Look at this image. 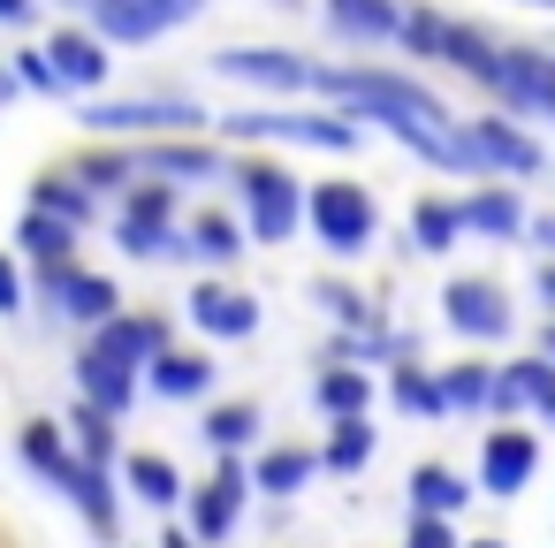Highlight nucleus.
Wrapping results in <instances>:
<instances>
[{"instance_id": "nucleus-49", "label": "nucleus", "mask_w": 555, "mask_h": 548, "mask_svg": "<svg viewBox=\"0 0 555 548\" xmlns=\"http://www.w3.org/2000/svg\"><path fill=\"white\" fill-rule=\"evenodd\" d=\"M153 548H206V540H198L191 525H160V540H153Z\"/></svg>"}, {"instance_id": "nucleus-8", "label": "nucleus", "mask_w": 555, "mask_h": 548, "mask_svg": "<svg viewBox=\"0 0 555 548\" xmlns=\"http://www.w3.org/2000/svg\"><path fill=\"white\" fill-rule=\"evenodd\" d=\"M39 297H47V313H54V320L92 328V335L122 313V290H115L107 275H92V267H39Z\"/></svg>"}, {"instance_id": "nucleus-40", "label": "nucleus", "mask_w": 555, "mask_h": 548, "mask_svg": "<svg viewBox=\"0 0 555 548\" xmlns=\"http://www.w3.org/2000/svg\"><path fill=\"white\" fill-rule=\"evenodd\" d=\"M191 259H198V267H236V259H244V229H236L229 214H198V221H191Z\"/></svg>"}, {"instance_id": "nucleus-17", "label": "nucleus", "mask_w": 555, "mask_h": 548, "mask_svg": "<svg viewBox=\"0 0 555 548\" xmlns=\"http://www.w3.org/2000/svg\"><path fill=\"white\" fill-rule=\"evenodd\" d=\"M456 214H464V237H479V244H517L532 229V214L517 206L509 183H479L472 199H456Z\"/></svg>"}, {"instance_id": "nucleus-15", "label": "nucleus", "mask_w": 555, "mask_h": 548, "mask_svg": "<svg viewBox=\"0 0 555 548\" xmlns=\"http://www.w3.org/2000/svg\"><path fill=\"white\" fill-rule=\"evenodd\" d=\"M138 381H145V366H130V358H115L107 343H85L77 351V396L85 404H100V411H130V396H138Z\"/></svg>"}, {"instance_id": "nucleus-43", "label": "nucleus", "mask_w": 555, "mask_h": 548, "mask_svg": "<svg viewBox=\"0 0 555 548\" xmlns=\"http://www.w3.org/2000/svg\"><path fill=\"white\" fill-rule=\"evenodd\" d=\"M403 548H464V540H456V518H411Z\"/></svg>"}, {"instance_id": "nucleus-2", "label": "nucleus", "mask_w": 555, "mask_h": 548, "mask_svg": "<svg viewBox=\"0 0 555 548\" xmlns=\"http://www.w3.org/2000/svg\"><path fill=\"white\" fill-rule=\"evenodd\" d=\"M312 85L327 100H343L350 115H373V123H434V130H456V115L426 85H411L396 69H312Z\"/></svg>"}, {"instance_id": "nucleus-5", "label": "nucleus", "mask_w": 555, "mask_h": 548, "mask_svg": "<svg viewBox=\"0 0 555 548\" xmlns=\"http://www.w3.org/2000/svg\"><path fill=\"white\" fill-rule=\"evenodd\" d=\"M92 138H183V130H198L206 115H198V100H183V92H153V100H92L85 115H77Z\"/></svg>"}, {"instance_id": "nucleus-27", "label": "nucleus", "mask_w": 555, "mask_h": 548, "mask_svg": "<svg viewBox=\"0 0 555 548\" xmlns=\"http://www.w3.org/2000/svg\"><path fill=\"white\" fill-rule=\"evenodd\" d=\"M145 381H153L160 404H198V396L214 388V358H206V351H168Z\"/></svg>"}, {"instance_id": "nucleus-3", "label": "nucleus", "mask_w": 555, "mask_h": 548, "mask_svg": "<svg viewBox=\"0 0 555 548\" xmlns=\"http://www.w3.org/2000/svg\"><path fill=\"white\" fill-rule=\"evenodd\" d=\"M305 221H312L320 252H335V259H358V252H373V237H380V206H373L365 183H312Z\"/></svg>"}, {"instance_id": "nucleus-42", "label": "nucleus", "mask_w": 555, "mask_h": 548, "mask_svg": "<svg viewBox=\"0 0 555 548\" xmlns=\"http://www.w3.org/2000/svg\"><path fill=\"white\" fill-rule=\"evenodd\" d=\"M122 221H176V183H138L130 199H122Z\"/></svg>"}, {"instance_id": "nucleus-51", "label": "nucleus", "mask_w": 555, "mask_h": 548, "mask_svg": "<svg viewBox=\"0 0 555 548\" xmlns=\"http://www.w3.org/2000/svg\"><path fill=\"white\" fill-rule=\"evenodd\" d=\"M540 358H555V320H547V328H540Z\"/></svg>"}, {"instance_id": "nucleus-53", "label": "nucleus", "mask_w": 555, "mask_h": 548, "mask_svg": "<svg viewBox=\"0 0 555 548\" xmlns=\"http://www.w3.org/2000/svg\"><path fill=\"white\" fill-rule=\"evenodd\" d=\"M532 9H555V0H532Z\"/></svg>"}, {"instance_id": "nucleus-26", "label": "nucleus", "mask_w": 555, "mask_h": 548, "mask_svg": "<svg viewBox=\"0 0 555 548\" xmlns=\"http://www.w3.org/2000/svg\"><path fill=\"white\" fill-rule=\"evenodd\" d=\"M31 214H54V221H69V229H92V214H100V199L69 176V168H47L39 183H31Z\"/></svg>"}, {"instance_id": "nucleus-29", "label": "nucleus", "mask_w": 555, "mask_h": 548, "mask_svg": "<svg viewBox=\"0 0 555 548\" xmlns=\"http://www.w3.org/2000/svg\"><path fill=\"white\" fill-rule=\"evenodd\" d=\"M198 442H206L214 457H236V449H251V442H259V404H251V396H236V404H214V411L198 419Z\"/></svg>"}, {"instance_id": "nucleus-1", "label": "nucleus", "mask_w": 555, "mask_h": 548, "mask_svg": "<svg viewBox=\"0 0 555 548\" xmlns=\"http://www.w3.org/2000/svg\"><path fill=\"white\" fill-rule=\"evenodd\" d=\"M16 457H24L47 487H62V495L77 502V518H85L100 540H122L115 487H107V472H100V464H85V457H77V442H69V426H62V419H24V426H16Z\"/></svg>"}, {"instance_id": "nucleus-23", "label": "nucleus", "mask_w": 555, "mask_h": 548, "mask_svg": "<svg viewBox=\"0 0 555 548\" xmlns=\"http://www.w3.org/2000/svg\"><path fill=\"white\" fill-rule=\"evenodd\" d=\"M85 16H92L85 31H100L107 47H145V39H160V31H168L153 0H92Z\"/></svg>"}, {"instance_id": "nucleus-39", "label": "nucleus", "mask_w": 555, "mask_h": 548, "mask_svg": "<svg viewBox=\"0 0 555 548\" xmlns=\"http://www.w3.org/2000/svg\"><path fill=\"white\" fill-rule=\"evenodd\" d=\"M312 297H320V313H327L343 335H373V328H380V305H373L365 290H350V282H312Z\"/></svg>"}, {"instance_id": "nucleus-38", "label": "nucleus", "mask_w": 555, "mask_h": 548, "mask_svg": "<svg viewBox=\"0 0 555 548\" xmlns=\"http://www.w3.org/2000/svg\"><path fill=\"white\" fill-rule=\"evenodd\" d=\"M69 176H77L92 199H107V191H122V183L138 176V153H122V145H92V153L69 161Z\"/></svg>"}, {"instance_id": "nucleus-7", "label": "nucleus", "mask_w": 555, "mask_h": 548, "mask_svg": "<svg viewBox=\"0 0 555 548\" xmlns=\"http://www.w3.org/2000/svg\"><path fill=\"white\" fill-rule=\"evenodd\" d=\"M441 320H449V335H464V343H509L517 305H509L502 282H487V275H456V282L441 290Z\"/></svg>"}, {"instance_id": "nucleus-44", "label": "nucleus", "mask_w": 555, "mask_h": 548, "mask_svg": "<svg viewBox=\"0 0 555 548\" xmlns=\"http://www.w3.org/2000/svg\"><path fill=\"white\" fill-rule=\"evenodd\" d=\"M9 62H16V85H31V92H69L62 69H54L47 54H9Z\"/></svg>"}, {"instance_id": "nucleus-31", "label": "nucleus", "mask_w": 555, "mask_h": 548, "mask_svg": "<svg viewBox=\"0 0 555 548\" xmlns=\"http://www.w3.org/2000/svg\"><path fill=\"white\" fill-rule=\"evenodd\" d=\"M115 244L130 259H191V229H176V221H122L115 214Z\"/></svg>"}, {"instance_id": "nucleus-21", "label": "nucleus", "mask_w": 555, "mask_h": 548, "mask_svg": "<svg viewBox=\"0 0 555 548\" xmlns=\"http://www.w3.org/2000/svg\"><path fill=\"white\" fill-rule=\"evenodd\" d=\"M312 472H327V464H320V449H305V442H274V449H259V457H251V487H259V495H274V502H289Z\"/></svg>"}, {"instance_id": "nucleus-10", "label": "nucleus", "mask_w": 555, "mask_h": 548, "mask_svg": "<svg viewBox=\"0 0 555 548\" xmlns=\"http://www.w3.org/2000/svg\"><path fill=\"white\" fill-rule=\"evenodd\" d=\"M464 145H472V168L479 176H540L547 168V153H540V138L532 130H517L509 115H479V123H464Z\"/></svg>"}, {"instance_id": "nucleus-35", "label": "nucleus", "mask_w": 555, "mask_h": 548, "mask_svg": "<svg viewBox=\"0 0 555 548\" xmlns=\"http://www.w3.org/2000/svg\"><path fill=\"white\" fill-rule=\"evenodd\" d=\"M456 237H464V214H456L449 199H418V206H411V252L441 259V252H456Z\"/></svg>"}, {"instance_id": "nucleus-30", "label": "nucleus", "mask_w": 555, "mask_h": 548, "mask_svg": "<svg viewBox=\"0 0 555 548\" xmlns=\"http://www.w3.org/2000/svg\"><path fill=\"white\" fill-rule=\"evenodd\" d=\"M388 396H396V411H411V419H449L441 373H434V366H418V358H403V366L388 373Z\"/></svg>"}, {"instance_id": "nucleus-52", "label": "nucleus", "mask_w": 555, "mask_h": 548, "mask_svg": "<svg viewBox=\"0 0 555 548\" xmlns=\"http://www.w3.org/2000/svg\"><path fill=\"white\" fill-rule=\"evenodd\" d=\"M464 548H509V540H464Z\"/></svg>"}, {"instance_id": "nucleus-4", "label": "nucleus", "mask_w": 555, "mask_h": 548, "mask_svg": "<svg viewBox=\"0 0 555 548\" xmlns=\"http://www.w3.org/2000/svg\"><path fill=\"white\" fill-rule=\"evenodd\" d=\"M236 191H244V214H251V237H259V244H289V237L305 229L312 191H305L289 168L251 161V168H236Z\"/></svg>"}, {"instance_id": "nucleus-47", "label": "nucleus", "mask_w": 555, "mask_h": 548, "mask_svg": "<svg viewBox=\"0 0 555 548\" xmlns=\"http://www.w3.org/2000/svg\"><path fill=\"white\" fill-rule=\"evenodd\" d=\"M153 9H160V24H168V31H176V24H191V16H198V9H206V0H153Z\"/></svg>"}, {"instance_id": "nucleus-9", "label": "nucleus", "mask_w": 555, "mask_h": 548, "mask_svg": "<svg viewBox=\"0 0 555 548\" xmlns=\"http://www.w3.org/2000/svg\"><path fill=\"white\" fill-rule=\"evenodd\" d=\"M244 502H251V464L221 457V464H214V480H198V487H191V533H198L206 548H229V533L244 525Z\"/></svg>"}, {"instance_id": "nucleus-28", "label": "nucleus", "mask_w": 555, "mask_h": 548, "mask_svg": "<svg viewBox=\"0 0 555 548\" xmlns=\"http://www.w3.org/2000/svg\"><path fill=\"white\" fill-rule=\"evenodd\" d=\"M16 252H24L31 267H77V229L54 221V214H24V221H16Z\"/></svg>"}, {"instance_id": "nucleus-46", "label": "nucleus", "mask_w": 555, "mask_h": 548, "mask_svg": "<svg viewBox=\"0 0 555 548\" xmlns=\"http://www.w3.org/2000/svg\"><path fill=\"white\" fill-rule=\"evenodd\" d=\"M532 297H540V305H547V320H555V259H540V267H532Z\"/></svg>"}, {"instance_id": "nucleus-48", "label": "nucleus", "mask_w": 555, "mask_h": 548, "mask_svg": "<svg viewBox=\"0 0 555 548\" xmlns=\"http://www.w3.org/2000/svg\"><path fill=\"white\" fill-rule=\"evenodd\" d=\"M525 237H532V244L555 259V214H532V229H525Z\"/></svg>"}, {"instance_id": "nucleus-37", "label": "nucleus", "mask_w": 555, "mask_h": 548, "mask_svg": "<svg viewBox=\"0 0 555 548\" xmlns=\"http://www.w3.org/2000/svg\"><path fill=\"white\" fill-rule=\"evenodd\" d=\"M449 69H464L472 85H487L494 92V69H502V47L487 39V31H472V24H449V54H441Z\"/></svg>"}, {"instance_id": "nucleus-54", "label": "nucleus", "mask_w": 555, "mask_h": 548, "mask_svg": "<svg viewBox=\"0 0 555 548\" xmlns=\"http://www.w3.org/2000/svg\"><path fill=\"white\" fill-rule=\"evenodd\" d=\"M547 426H555V411H547Z\"/></svg>"}, {"instance_id": "nucleus-41", "label": "nucleus", "mask_w": 555, "mask_h": 548, "mask_svg": "<svg viewBox=\"0 0 555 548\" xmlns=\"http://www.w3.org/2000/svg\"><path fill=\"white\" fill-rule=\"evenodd\" d=\"M403 54H411V62H441V54H449V16L403 9Z\"/></svg>"}, {"instance_id": "nucleus-11", "label": "nucleus", "mask_w": 555, "mask_h": 548, "mask_svg": "<svg viewBox=\"0 0 555 548\" xmlns=\"http://www.w3.org/2000/svg\"><path fill=\"white\" fill-rule=\"evenodd\" d=\"M532 472H540V434L532 426H487V442H479V495L509 502V495L532 487Z\"/></svg>"}, {"instance_id": "nucleus-32", "label": "nucleus", "mask_w": 555, "mask_h": 548, "mask_svg": "<svg viewBox=\"0 0 555 548\" xmlns=\"http://www.w3.org/2000/svg\"><path fill=\"white\" fill-rule=\"evenodd\" d=\"M312 396H320V411H327V419H365L373 381H365V366H320Z\"/></svg>"}, {"instance_id": "nucleus-22", "label": "nucleus", "mask_w": 555, "mask_h": 548, "mask_svg": "<svg viewBox=\"0 0 555 548\" xmlns=\"http://www.w3.org/2000/svg\"><path fill=\"white\" fill-rule=\"evenodd\" d=\"M327 31L350 39V47L403 39V9H396V0H327Z\"/></svg>"}, {"instance_id": "nucleus-45", "label": "nucleus", "mask_w": 555, "mask_h": 548, "mask_svg": "<svg viewBox=\"0 0 555 548\" xmlns=\"http://www.w3.org/2000/svg\"><path fill=\"white\" fill-rule=\"evenodd\" d=\"M9 313H24V267L0 252V320H9Z\"/></svg>"}, {"instance_id": "nucleus-18", "label": "nucleus", "mask_w": 555, "mask_h": 548, "mask_svg": "<svg viewBox=\"0 0 555 548\" xmlns=\"http://www.w3.org/2000/svg\"><path fill=\"white\" fill-rule=\"evenodd\" d=\"M138 176H153V183H214V176H229V161H221L214 145L160 138V145H145V153H138Z\"/></svg>"}, {"instance_id": "nucleus-24", "label": "nucleus", "mask_w": 555, "mask_h": 548, "mask_svg": "<svg viewBox=\"0 0 555 548\" xmlns=\"http://www.w3.org/2000/svg\"><path fill=\"white\" fill-rule=\"evenodd\" d=\"M122 487H130L138 502H153V510H176V502H191V487H183L176 457H160V449H130V457H122Z\"/></svg>"}, {"instance_id": "nucleus-13", "label": "nucleus", "mask_w": 555, "mask_h": 548, "mask_svg": "<svg viewBox=\"0 0 555 548\" xmlns=\"http://www.w3.org/2000/svg\"><path fill=\"white\" fill-rule=\"evenodd\" d=\"M214 69H221L229 85H259V92H297V85H312V62L289 54V47H221Z\"/></svg>"}, {"instance_id": "nucleus-12", "label": "nucleus", "mask_w": 555, "mask_h": 548, "mask_svg": "<svg viewBox=\"0 0 555 548\" xmlns=\"http://www.w3.org/2000/svg\"><path fill=\"white\" fill-rule=\"evenodd\" d=\"M494 100L509 115H547L555 123V54H532V47H502V69H494Z\"/></svg>"}, {"instance_id": "nucleus-50", "label": "nucleus", "mask_w": 555, "mask_h": 548, "mask_svg": "<svg viewBox=\"0 0 555 548\" xmlns=\"http://www.w3.org/2000/svg\"><path fill=\"white\" fill-rule=\"evenodd\" d=\"M39 16V0H0V24H31Z\"/></svg>"}, {"instance_id": "nucleus-14", "label": "nucleus", "mask_w": 555, "mask_h": 548, "mask_svg": "<svg viewBox=\"0 0 555 548\" xmlns=\"http://www.w3.org/2000/svg\"><path fill=\"white\" fill-rule=\"evenodd\" d=\"M183 313H191V328H198V335H214V343H244V335L259 328V297H251V290H236V282H198Z\"/></svg>"}, {"instance_id": "nucleus-16", "label": "nucleus", "mask_w": 555, "mask_h": 548, "mask_svg": "<svg viewBox=\"0 0 555 548\" xmlns=\"http://www.w3.org/2000/svg\"><path fill=\"white\" fill-rule=\"evenodd\" d=\"M517 411H555V358H509V366H494V419L509 426Z\"/></svg>"}, {"instance_id": "nucleus-19", "label": "nucleus", "mask_w": 555, "mask_h": 548, "mask_svg": "<svg viewBox=\"0 0 555 548\" xmlns=\"http://www.w3.org/2000/svg\"><path fill=\"white\" fill-rule=\"evenodd\" d=\"M47 62L62 69V85H69V92H100V85H107V69H115L100 31H54V39H47Z\"/></svg>"}, {"instance_id": "nucleus-20", "label": "nucleus", "mask_w": 555, "mask_h": 548, "mask_svg": "<svg viewBox=\"0 0 555 548\" xmlns=\"http://www.w3.org/2000/svg\"><path fill=\"white\" fill-rule=\"evenodd\" d=\"M92 343H107L115 358L145 366V373H153V366H160V358L176 351V343H168V320H160V313H115V320H107V328H100Z\"/></svg>"}, {"instance_id": "nucleus-34", "label": "nucleus", "mask_w": 555, "mask_h": 548, "mask_svg": "<svg viewBox=\"0 0 555 548\" xmlns=\"http://www.w3.org/2000/svg\"><path fill=\"white\" fill-rule=\"evenodd\" d=\"M373 442H380V434H373L365 419H335L327 442H320V464H327L335 480H358V472L373 464Z\"/></svg>"}, {"instance_id": "nucleus-25", "label": "nucleus", "mask_w": 555, "mask_h": 548, "mask_svg": "<svg viewBox=\"0 0 555 548\" xmlns=\"http://www.w3.org/2000/svg\"><path fill=\"white\" fill-rule=\"evenodd\" d=\"M403 487H411V518H456V510L472 502V480H464V472H449V464H434V457H426V464H411V480H403Z\"/></svg>"}, {"instance_id": "nucleus-36", "label": "nucleus", "mask_w": 555, "mask_h": 548, "mask_svg": "<svg viewBox=\"0 0 555 548\" xmlns=\"http://www.w3.org/2000/svg\"><path fill=\"white\" fill-rule=\"evenodd\" d=\"M441 396H449V411H494V366L487 358H456V366H441Z\"/></svg>"}, {"instance_id": "nucleus-33", "label": "nucleus", "mask_w": 555, "mask_h": 548, "mask_svg": "<svg viewBox=\"0 0 555 548\" xmlns=\"http://www.w3.org/2000/svg\"><path fill=\"white\" fill-rule=\"evenodd\" d=\"M115 426H122L115 411H100V404H85V396H77V411H69V442H77V457H85V464H100V472H107V464L122 457Z\"/></svg>"}, {"instance_id": "nucleus-6", "label": "nucleus", "mask_w": 555, "mask_h": 548, "mask_svg": "<svg viewBox=\"0 0 555 548\" xmlns=\"http://www.w3.org/2000/svg\"><path fill=\"white\" fill-rule=\"evenodd\" d=\"M221 138H229V145L289 138V145H320V153H358V123H350V115H297V107H282V115H229Z\"/></svg>"}]
</instances>
